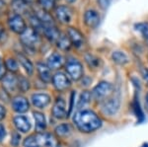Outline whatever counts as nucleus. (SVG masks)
I'll return each instance as SVG.
<instances>
[{
	"label": "nucleus",
	"instance_id": "obj_1",
	"mask_svg": "<svg viewBox=\"0 0 148 147\" xmlns=\"http://www.w3.org/2000/svg\"><path fill=\"white\" fill-rule=\"evenodd\" d=\"M73 122L82 132H93L102 125V120L93 111L80 110L74 115Z\"/></svg>",
	"mask_w": 148,
	"mask_h": 147
},
{
	"label": "nucleus",
	"instance_id": "obj_2",
	"mask_svg": "<svg viewBox=\"0 0 148 147\" xmlns=\"http://www.w3.org/2000/svg\"><path fill=\"white\" fill-rule=\"evenodd\" d=\"M25 147H60L58 140L53 134L47 132H37L24 141Z\"/></svg>",
	"mask_w": 148,
	"mask_h": 147
},
{
	"label": "nucleus",
	"instance_id": "obj_3",
	"mask_svg": "<svg viewBox=\"0 0 148 147\" xmlns=\"http://www.w3.org/2000/svg\"><path fill=\"white\" fill-rule=\"evenodd\" d=\"M20 40L23 44L30 49H35L40 42L39 33L33 28H27L23 34L20 35Z\"/></svg>",
	"mask_w": 148,
	"mask_h": 147
},
{
	"label": "nucleus",
	"instance_id": "obj_4",
	"mask_svg": "<svg viewBox=\"0 0 148 147\" xmlns=\"http://www.w3.org/2000/svg\"><path fill=\"white\" fill-rule=\"evenodd\" d=\"M65 69L71 79L75 80V81L81 79L83 76V66L77 59H69L66 62Z\"/></svg>",
	"mask_w": 148,
	"mask_h": 147
},
{
	"label": "nucleus",
	"instance_id": "obj_5",
	"mask_svg": "<svg viewBox=\"0 0 148 147\" xmlns=\"http://www.w3.org/2000/svg\"><path fill=\"white\" fill-rule=\"evenodd\" d=\"M8 26L12 32L16 33V34H19V35L23 34V33L25 32V30L27 29L25 20H24V18L18 13H13L9 16Z\"/></svg>",
	"mask_w": 148,
	"mask_h": 147
},
{
	"label": "nucleus",
	"instance_id": "obj_6",
	"mask_svg": "<svg viewBox=\"0 0 148 147\" xmlns=\"http://www.w3.org/2000/svg\"><path fill=\"white\" fill-rule=\"evenodd\" d=\"M113 91V86L109 82L102 81L98 83L92 91V96L95 100H105Z\"/></svg>",
	"mask_w": 148,
	"mask_h": 147
},
{
	"label": "nucleus",
	"instance_id": "obj_7",
	"mask_svg": "<svg viewBox=\"0 0 148 147\" xmlns=\"http://www.w3.org/2000/svg\"><path fill=\"white\" fill-rule=\"evenodd\" d=\"M54 14L57 21L61 24H69L73 18V10L69 6L61 5L56 8Z\"/></svg>",
	"mask_w": 148,
	"mask_h": 147
},
{
	"label": "nucleus",
	"instance_id": "obj_8",
	"mask_svg": "<svg viewBox=\"0 0 148 147\" xmlns=\"http://www.w3.org/2000/svg\"><path fill=\"white\" fill-rule=\"evenodd\" d=\"M52 83L57 91H64L70 87V81L62 72H57L52 76Z\"/></svg>",
	"mask_w": 148,
	"mask_h": 147
},
{
	"label": "nucleus",
	"instance_id": "obj_9",
	"mask_svg": "<svg viewBox=\"0 0 148 147\" xmlns=\"http://www.w3.org/2000/svg\"><path fill=\"white\" fill-rule=\"evenodd\" d=\"M67 36L73 46H75L76 47L83 46V44H84V36L81 34L79 30H77L76 28L73 27L68 28Z\"/></svg>",
	"mask_w": 148,
	"mask_h": 147
},
{
	"label": "nucleus",
	"instance_id": "obj_10",
	"mask_svg": "<svg viewBox=\"0 0 148 147\" xmlns=\"http://www.w3.org/2000/svg\"><path fill=\"white\" fill-rule=\"evenodd\" d=\"M84 23L87 27L94 29L96 28L100 23V16L96 10L89 9L85 12L84 14Z\"/></svg>",
	"mask_w": 148,
	"mask_h": 147
},
{
	"label": "nucleus",
	"instance_id": "obj_11",
	"mask_svg": "<svg viewBox=\"0 0 148 147\" xmlns=\"http://www.w3.org/2000/svg\"><path fill=\"white\" fill-rule=\"evenodd\" d=\"M29 102L27 98L23 96H16L15 98L12 100V108L15 112L19 113H26L29 110Z\"/></svg>",
	"mask_w": 148,
	"mask_h": 147
},
{
	"label": "nucleus",
	"instance_id": "obj_12",
	"mask_svg": "<svg viewBox=\"0 0 148 147\" xmlns=\"http://www.w3.org/2000/svg\"><path fill=\"white\" fill-rule=\"evenodd\" d=\"M42 34L51 42H56L58 40V38L60 37V33H59V31L54 23L44 25V32H42Z\"/></svg>",
	"mask_w": 148,
	"mask_h": 147
},
{
	"label": "nucleus",
	"instance_id": "obj_13",
	"mask_svg": "<svg viewBox=\"0 0 148 147\" xmlns=\"http://www.w3.org/2000/svg\"><path fill=\"white\" fill-rule=\"evenodd\" d=\"M119 109H120V100L118 98L109 99L103 105V111H104V113L110 116H113L114 113H116Z\"/></svg>",
	"mask_w": 148,
	"mask_h": 147
},
{
	"label": "nucleus",
	"instance_id": "obj_14",
	"mask_svg": "<svg viewBox=\"0 0 148 147\" xmlns=\"http://www.w3.org/2000/svg\"><path fill=\"white\" fill-rule=\"evenodd\" d=\"M64 63V58L62 57L60 53H53L47 58V66L51 70H56L59 69Z\"/></svg>",
	"mask_w": 148,
	"mask_h": 147
},
{
	"label": "nucleus",
	"instance_id": "obj_15",
	"mask_svg": "<svg viewBox=\"0 0 148 147\" xmlns=\"http://www.w3.org/2000/svg\"><path fill=\"white\" fill-rule=\"evenodd\" d=\"M13 122L19 131L26 133L31 129V122L29 120V118L25 117V116H16L14 118Z\"/></svg>",
	"mask_w": 148,
	"mask_h": 147
},
{
	"label": "nucleus",
	"instance_id": "obj_16",
	"mask_svg": "<svg viewBox=\"0 0 148 147\" xmlns=\"http://www.w3.org/2000/svg\"><path fill=\"white\" fill-rule=\"evenodd\" d=\"M32 103L39 109H44L51 103V97L47 94H34L32 96Z\"/></svg>",
	"mask_w": 148,
	"mask_h": 147
},
{
	"label": "nucleus",
	"instance_id": "obj_17",
	"mask_svg": "<svg viewBox=\"0 0 148 147\" xmlns=\"http://www.w3.org/2000/svg\"><path fill=\"white\" fill-rule=\"evenodd\" d=\"M3 87L7 92H15L19 89L18 78L14 75H6L3 78Z\"/></svg>",
	"mask_w": 148,
	"mask_h": 147
},
{
	"label": "nucleus",
	"instance_id": "obj_18",
	"mask_svg": "<svg viewBox=\"0 0 148 147\" xmlns=\"http://www.w3.org/2000/svg\"><path fill=\"white\" fill-rule=\"evenodd\" d=\"M52 115L56 118H63L66 115V109H65V102L63 99L58 98L53 105L52 108Z\"/></svg>",
	"mask_w": 148,
	"mask_h": 147
},
{
	"label": "nucleus",
	"instance_id": "obj_19",
	"mask_svg": "<svg viewBox=\"0 0 148 147\" xmlns=\"http://www.w3.org/2000/svg\"><path fill=\"white\" fill-rule=\"evenodd\" d=\"M37 70H38V73H39L40 78L44 82L49 83L52 80L51 69H49V67L47 65L44 64V63H42V62H39L37 64Z\"/></svg>",
	"mask_w": 148,
	"mask_h": 147
},
{
	"label": "nucleus",
	"instance_id": "obj_20",
	"mask_svg": "<svg viewBox=\"0 0 148 147\" xmlns=\"http://www.w3.org/2000/svg\"><path fill=\"white\" fill-rule=\"evenodd\" d=\"M34 118L36 122V129L38 132H44L47 127V122L44 113L40 112H34Z\"/></svg>",
	"mask_w": 148,
	"mask_h": 147
},
{
	"label": "nucleus",
	"instance_id": "obj_21",
	"mask_svg": "<svg viewBox=\"0 0 148 147\" xmlns=\"http://www.w3.org/2000/svg\"><path fill=\"white\" fill-rule=\"evenodd\" d=\"M17 57H18L19 62L21 63V65L23 66V68L25 69L26 72H27L29 75L32 74L33 71H34V66H33L32 62L30 61V59L22 53H17Z\"/></svg>",
	"mask_w": 148,
	"mask_h": 147
},
{
	"label": "nucleus",
	"instance_id": "obj_22",
	"mask_svg": "<svg viewBox=\"0 0 148 147\" xmlns=\"http://www.w3.org/2000/svg\"><path fill=\"white\" fill-rule=\"evenodd\" d=\"M112 58H113L114 62L121 65H125L128 62L127 55L123 51H114L113 54H112Z\"/></svg>",
	"mask_w": 148,
	"mask_h": 147
},
{
	"label": "nucleus",
	"instance_id": "obj_23",
	"mask_svg": "<svg viewBox=\"0 0 148 147\" xmlns=\"http://www.w3.org/2000/svg\"><path fill=\"white\" fill-rule=\"evenodd\" d=\"M57 46L61 49V51H68L71 46V42L69 40L68 36L65 35H60V37L58 38V40L56 41Z\"/></svg>",
	"mask_w": 148,
	"mask_h": 147
},
{
	"label": "nucleus",
	"instance_id": "obj_24",
	"mask_svg": "<svg viewBox=\"0 0 148 147\" xmlns=\"http://www.w3.org/2000/svg\"><path fill=\"white\" fill-rule=\"evenodd\" d=\"M71 131H72L71 126L67 124H60V125H58V126H56V133L60 137L68 136L69 134L71 133Z\"/></svg>",
	"mask_w": 148,
	"mask_h": 147
},
{
	"label": "nucleus",
	"instance_id": "obj_25",
	"mask_svg": "<svg viewBox=\"0 0 148 147\" xmlns=\"http://www.w3.org/2000/svg\"><path fill=\"white\" fill-rule=\"evenodd\" d=\"M90 100H91V94H90L88 91H84L80 96V99H79V101H78L77 108L83 109V110H84L85 107L87 105H89Z\"/></svg>",
	"mask_w": 148,
	"mask_h": 147
},
{
	"label": "nucleus",
	"instance_id": "obj_26",
	"mask_svg": "<svg viewBox=\"0 0 148 147\" xmlns=\"http://www.w3.org/2000/svg\"><path fill=\"white\" fill-rule=\"evenodd\" d=\"M26 4L27 3L24 0H13L12 1V7L16 11V13L18 14L25 12V10L27 9V5Z\"/></svg>",
	"mask_w": 148,
	"mask_h": 147
},
{
	"label": "nucleus",
	"instance_id": "obj_27",
	"mask_svg": "<svg viewBox=\"0 0 148 147\" xmlns=\"http://www.w3.org/2000/svg\"><path fill=\"white\" fill-rule=\"evenodd\" d=\"M85 60H86V62H87V64L89 65V67L94 68V69H96L98 66L100 65V59L91 53L86 54Z\"/></svg>",
	"mask_w": 148,
	"mask_h": 147
},
{
	"label": "nucleus",
	"instance_id": "obj_28",
	"mask_svg": "<svg viewBox=\"0 0 148 147\" xmlns=\"http://www.w3.org/2000/svg\"><path fill=\"white\" fill-rule=\"evenodd\" d=\"M5 65L7 69H9L11 72H16L18 71V62L14 58H7L5 61Z\"/></svg>",
	"mask_w": 148,
	"mask_h": 147
},
{
	"label": "nucleus",
	"instance_id": "obj_29",
	"mask_svg": "<svg viewBox=\"0 0 148 147\" xmlns=\"http://www.w3.org/2000/svg\"><path fill=\"white\" fill-rule=\"evenodd\" d=\"M40 5L46 11H51L54 7V0H39Z\"/></svg>",
	"mask_w": 148,
	"mask_h": 147
},
{
	"label": "nucleus",
	"instance_id": "obj_30",
	"mask_svg": "<svg viewBox=\"0 0 148 147\" xmlns=\"http://www.w3.org/2000/svg\"><path fill=\"white\" fill-rule=\"evenodd\" d=\"M137 31H139L140 33L143 35V37L145 39L148 40V23H139V24H136L135 26Z\"/></svg>",
	"mask_w": 148,
	"mask_h": 147
},
{
	"label": "nucleus",
	"instance_id": "obj_31",
	"mask_svg": "<svg viewBox=\"0 0 148 147\" xmlns=\"http://www.w3.org/2000/svg\"><path fill=\"white\" fill-rule=\"evenodd\" d=\"M18 82H19V89H21L22 91H27L30 88V84H29V81L26 78L24 77L18 78Z\"/></svg>",
	"mask_w": 148,
	"mask_h": 147
},
{
	"label": "nucleus",
	"instance_id": "obj_32",
	"mask_svg": "<svg viewBox=\"0 0 148 147\" xmlns=\"http://www.w3.org/2000/svg\"><path fill=\"white\" fill-rule=\"evenodd\" d=\"M133 111H134V113H135V115H136V117H137V118H143L142 110L140 109L139 102H137L136 99H135V101L133 102Z\"/></svg>",
	"mask_w": 148,
	"mask_h": 147
},
{
	"label": "nucleus",
	"instance_id": "obj_33",
	"mask_svg": "<svg viewBox=\"0 0 148 147\" xmlns=\"http://www.w3.org/2000/svg\"><path fill=\"white\" fill-rule=\"evenodd\" d=\"M6 65L3 63L2 59L0 58V80L3 79L5 77V74H6Z\"/></svg>",
	"mask_w": 148,
	"mask_h": 147
},
{
	"label": "nucleus",
	"instance_id": "obj_34",
	"mask_svg": "<svg viewBox=\"0 0 148 147\" xmlns=\"http://www.w3.org/2000/svg\"><path fill=\"white\" fill-rule=\"evenodd\" d=\"M98 3L103 9H107L111 4V0H98Z\"/></svg>",
	"mask_w": 148,
	"mask_h": 147
},
{
	"label": "nucleus",
	"instance_id": "obj_35",
	"mask_svg": "<svg viewBox=\"0 0 148 147\" xmlns=\"http://www.w3.org/2000/svg\"><path fill=\"white\" fill-rule=\"evenodd\" d=\"M19 139H20V135L17 133H14L13 138H12V140H11V143L13 144L14 146H17L19 144V141H20Z\"/></svg>",
	"mask_w": 148,
	"mask_h": 147
},
{
	"label": "nucleus",
	"instance_id": "obj_36",
	"mask_svg": "<svg viewBox=\"0 0 148 147\" xmlns=\"http://www.w3.org/2000/svg\"><path fill=\"white\" fill-rule=\"evenodd\" d=\"M6 135V130L4 129V126L2 124H0V142L4 139V137Z\"/></svg>",
	"mask_w": 148,
	"mask_h": 147
},
{
	"label": "nucleus",
	"instance_id": "obj_37",
	"mask_svg": "<svg viewBox=\"0 0 148 147\" xmlns=\"http://www.w3.org/2000/svg\"><path fill=\"white\" fill-rule=\"evenodd\" d=\"M6 116V110L2 105H0V120H2Z\"/></svg>",
	"mask_w": 148,
	"mask_h": 147
},
{
	"label": "nucleus",
	"instance_id": "obj_38",
	"mask_svg": "<svg viewBox=\"0 0 148 147\" xmlns=\"http://www.w3.org/2000/svg\"><path fill=\"white\" fill-rule=\"evenodd\" d=\"M142 76L148 84V69H146V68H143L142 69Z\"/></svg>",
	"mask_w": 148,
	"mask_h": 147
},
{
	"label": "nucleus",
	"instance_id": "obj_39",
	"mask_svg": "<svg viewBox=\"0 0 148 147\" xmlns=\"http://www.w3.org/2000/svg\"><path fill=\"white\" fill-rule=\"evenodd\" d=\"M5 7H6L5 1H3V0H0V14L3 12V10L5 9Z\"/></svg>",
	"mask_w": 148,
	"mask_h": 147
},
{
	"label": "nucleus",
	"instance_id": "obj_40",
	"mask_svg": "<svg viewBox=\"0 0 148 147\" xmlns=\"http://www.w3.org/2000/svg\"><path fill=\"white\" fill-rule=\"evenodd\" d=\"M145 105L148 108V93L146 94V96H145Z\"/></svg>",
	"mask_w": 148,
	"mask_h": 147
},
{
	"label": "nucleus",
	"instance_id": "obj_41",
	"mask_svg": "<svg viewBox=\"0 0 148 147\" xmlns=\"http://www.w3.org/2000/svg\"><path fill=\"white\" fill-rule=\"evenodd\" d=\"M24 1H25L26 3H30V2H32L33 0H24Z\"/></svg>",
	"mask_w": 148,
	"mask_h": 147
},
{
	"label": "nucleus",
	"instance_id": "obj_42",
	"mask_svg": "<svg viewBox=\"0 0 148 147\" xmlns=\"http://www.w3.org/2000/svg\"><path fill=\"white\" fill-rule=\"evenodd\" d=\"M68 2H70V3H72V2H75L76 0H67Z\"/></svg>",
	"mask_w": 148,
	"mask_h": 147
}]
</instances>
